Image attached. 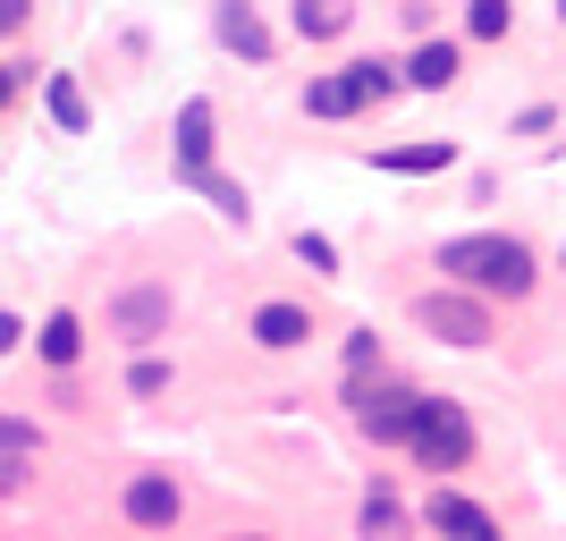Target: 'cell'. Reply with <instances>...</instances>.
Wrapping results in <instances>:
<instances>
[{
  "mask_svg": "<svg viewBox=\"0 0 566 541\" xmlns=\"http://www.w3.org/2000/svg\"><path fill=\"white\" fill-rule=\"evenodd\" d=\"M169 313H178V296H169L161 280H136V288H118L111 305H102V330H111L118 347H153L169 330Z\"/></svg>",
  "mask_w": 566,
  "mask_h": 541,
  "instance_id": "obj_5",
  "label": "cell"
},
{
  "mask_svg": "<svg viewBox=\"0 0 566 541\" xmlns=\"http://www.w3.org/2000/svg\"><path fill=\"white\" fill-rule=\"evenodd\" d=\"M245 339H254L262 355H296V347L313 339V313H305V305H287V296H271V305L245 313Z\"/></svg>",
  "mask_w": 566,
  "mask_h": 541,
  "instance_id": "obj_7",
  "label": "cell"
},
{
  "mask_svg": "<svg viewBox=\"0 0 566 541\" xmlns=\"http://www.w3.org/2000/svg\"><path fill=\"white\" fill-rule=\"evenodd\" d=\"M415 330L423 339H440V347H491L499 339V313H491V296H473V288H423L415 296Z\"/></svg>",
  "mask_w": 566,
  "mask_h": 541,
  "instance_id": "obj_3",
  "label": "cell"
},
{
  "mask_svg": "<svg viewBox=\"0 0 566 541\" xmlns=\"http://www.w3.org/2000/svg\"><path fill=\"white\" fill-rule=\"evenodd\" d=\"M373 169H389V178H440V169H457V144H380Z\"/></svg>",
  "mask_w": 566,
  "mask_h": 541,
  "instance_id": "obj_12",
  "label": "cell"
},
{
  "mask_svg": "<svg viewBox=\"0 0 566 541\" xmlns=\"http://www.w3.org/2000/svg\"><path fill=\"white\" fill-rule=\"evenodd\" d=\"M558 34H566V0H558Z\"/></svg>",
  "mask_w": 566,
  "mask_h": 541,
  "instance_id": "obj_30",
  "label": "cell"
},
{
  "mask_svg": "<svg viewBox=\"0 0 566 541\" xmlns=\"http://www.w3.org/2000/svg\"><path fill=\"white\" fill-rule=\"evenodd\" d=\"M296 262H305V271H322V280H338V246L322 229H296Z\"/></svg>",
  "mask_w": 566,
  "mask_h": 541,
  "instance_id": "obj_22",
  "label": "cell"
},
{
  "mask_svg": "<svg viewBox=\"0 0 566 541\" xmlns=\"http://www.w3.org/2000/svg\"><path fill=\"white\" fill-rule=\"evenodd\" d=\"M347 76H355V94H364V111H380L389 94H406V69H398V60H380V51H373V60H347Z\"/></svg>",
  "mask_w": 566,
  "mask_h": 541,
  "instance_id": "obj_17",
  "label": "cell"
},
{
  "mask_svg": "<svg viewBox=\"0 0 566 541\" xmlns=\"http://www.w3.org/2000/svg\"><path fill=\"white\" fill-rule=\"evenodd\" d=\"M169 389V364L153 347H136V364H127V398H161Z\"/></svg>",
  "mask_w": 566,
  "mask_h": 541,
  "instance_id": "obj_21",
  "label": "cell"
},
{
  "mask_svg": "<svg viewBox=\"0 0 566 541\" xmlns=\"http://www.w3.org/2000/svg\"><path fill=\"white\" fill-rule=\"evenodd\" d=\"M415 398H423V389H389V381H373V389H364V373H347L355 431H364L373 448H406V431H415Z\"/></svg>",
  "mask_w": 566,
  "mask_h": 541,
  "instance_id": "obj_4",
  "label": "cell"
},
{
  "mask_svg": "<svg viewBox=\"0 0 566 541\" xmlns=\"http://www.w3.org/2000/svg\"><path fill=\"white\" fill-rule=\"evenodd\" d=\"M364 111V94H355V76L338 69V76H313L305 85V118H355Z\"/></svg>",
  "mask_w": 566,
  "mask_h": 541,
  "instance_id": "obj_16",
  "label": "cell"
},
{
  "mask_svg": "<svg viewBox=\"0 0 566 541\" xmlns=\"http://www.w3.org/2000/svg\"><path fill=\"white\" fill-rule=\"evenodd\" d=\"M169 153H178V178H195V169H212V153H220V111L203 94L195 102H178V127H169Z\"/></svg>",
  "mask_w": 566,
  "mask_h": 541,
  "instance_id": "obj_6",
  "label": "cell"
},
{
  "mask_svg": "<svg viewBox=\"0 0 566 541\" xmlns=\"http://www.w3.org/2000/svg\"><path fill=\"white\" fill-rule=\"evenodd\" d=\"M25 347V322H18V313H0V355H18Z\"/></svg>",
  "mask_w": 566,
  "mask_h": 541,
  "instance_id": "obj_29",
  "label": "cell"
},
{
  "mask_svg": "<svg viewBox=\"0 0 566 541\" xmlns=\"http://www.w3.org/2000/svg\"><path fill=\"white\" fill-rule=\"evenodd\" d=\"M25 85H34V69H25V60H0V111H9Z\"/></svg>",
  "mask_w": 566,
  "mask_h": 541,
  "instance_id": "obj_27",
  "label": "cell"
},
{
  "mask_svg": "<svg viewBox=\"0 0 566 541\" xmlns=\"http://www.w3.org/2000/svg\"><path fill=\"white\" fill-rule=\"evenodd\" d=\"M406 457H415L423 474H465V466H473V415H465L457 398H415Z\"/></svg>",
  "mask_w": 566,
  "mask_h": 541,
  "instance_id": "obj_2",
  "label": "cell"
},
{
  "mask_svg": "<svg viewBox=\"0 0 566 541\" xmlns=\"http://www.w3.org/2000/svg\"><path fill=\"white\" fill-rule=\"evenodd\" d=\"M187 187H203V195H212V212H220V220H237V229L254 220V204H245V187H237V178H212V169H195Z\"/></svg>",
  "mask_w": 566,
  "mask_h": 541,
  "instance_id": "obj_19",
  "label": "cell"
},
{
  "mask_svg": "<svg viewBox=\"0 0 566 541\" xmlns=\"http://www.w3.org/2000/svg\"><path fill=\"white\" fill-rule=\"evenodd\" d=\"M25 474H34V457H18V448H0V499L25 491Z\"/></svg>",
  "mask_w": 566,
  "mask_h": 541,
  "instance_id": "obj_25",
  "label": "cell"
},
{
  "mask_svg": "<svg viewBox=\"0 0 566 541\" xmlns=\"http://www.w3.org/2000/svg\"><path fill=\"white\" fill-rule=\"evenodd\" d=\"M118 508H127V524H144V533H169V524L187 517V491H178L169 474H136Z\"/></svg>",
  "mask_w": 566,
  "mask_h": 541,
  "instance_id": "obj_8",
  "label": "cell"
},
{
  "mask_svg": "<svg viewBox=\"0 0 566 541\" xmlns=\"http://www.w3.org/2000/svg\"><path fill=\"white\" fill-rule=\"evenodd\" d=\"M34 355H43L51 373H69L76 355H85V322H76V313H51V322L34 330Z\"/></svg>",
  "mask_w": 566,
  "mask_h": 541,
  "instance_id": "obj_15",
  "label": "cell"
},
{
  "mask_svg": "<svg viewBox=\"0 0 566 541\" xmlns=\"http://www.w3.org/2000/svg\"><path fill=\"white\" fill-rule=\"evenodd\" d=\"M398 69H406V85H415V94H449L457 76H465V43L431 34V43H415V51H406Z\"/></svg>",
  "mask_w": 566,
  "mask_h": 541,
  "instance_id": "obj_9",
  "label": "cell"
},
{
  "mask_svg": "<svg viewBox=\"0 0 566 541\" xmlns=\"http://www.w3.org/2000/svg\"><path fill=\"white\" fill-rule=\"evenodd\" d=\"M549 127H558V111H549V102H533V111L507 118V136H549Z\"/></svg>",
  "mask_w": 566,
  "mask_h": 541,
  "instance_id": "obj_26",
  "label": "cell"
},
{
  "mask_svg": "<svg viewBox=\"0 0 566 541\" xmlns=\"http://www.w3.org/2000/svg\"><path fill=\"white\" fill-rule=\"evenodd\" d=\"M440 271H449L457 288H473V296H507V305H524L533 288H542V262H533V246L524 237H499V229H473V237H449L440 246Z\"/></svg>",
  "mask_w": 566,
  "mask_h": 541,
  "instance_id": "obj_1",
  "label": "cell"
},
{
  "mask_svg": "<svg viewBox=\"0 0 566 541\" xmlns=\"http://www.w3.org/2000/svg\"><path fill=\"white\" fill-rule=\"evenodd\" d=\"M34 25V0H0V34H25Z\"/></svg>",
  "mask_w": 566,
  "mask_h": 541,
  "instance_id": "obj_28",
  "label": "cell"
},
{
  "mask_svg": "<svg viewBox=\"0 0 566 541\" xmlns=\"http://www.w3.org/2000/svg\"><path fill=\"white\" fill-rule=\"evenodd\" d=\"M355 524H364V533H398V524H406L398 491H389V482H373V491H364V508H355Z\"/></svg>",
  "mask_w": 566,
  "mask_h": 541,
  "instance_id": "obj_20",
  "label": "cell"
},
{
  "mask_svg": "<svg viewBox=\"0 0 566 541\" xmlns=\"http://www.w3.org/2000/svg\"><path fill=\"white\" fill-rule=\"evenodd\" d=\"M415 524H431V533H473V541H491V533H499L491 508H482V499H465V491H449V482L423 499V517H415Z\"/></svg>",
  "mask_w": 566,
  "mask_h": 541,
  "instance_id": "obj_11",
  "label": "cell"
},
{
  "mask_svg": "<svg viewBox=\"0 0 566 541\" xmlns=\"http://www.w3.org/2000/svg\"><path fill=\"white\" fill-rule=\"evenodd\" d=\"M465 34L473 43H507L516 34V0H465Z\"/></svg>",
  "mask_w": 566,
  "mask_h": 541,
  "instance_id": "obj_18",
  "label": "cell"
},
{
  "mask_svg": "<svg viewBox=\"0 0 566 541\" xmlns=\"http://www.w3.org/2000/svg\"><path fill=\"white\" fill-rule=\"evenodd\" d=\"M0 448H18V457H34V448H43V431L25 424V415H0Z\"/></svg>",
  "mask_w": 566,
  "mask_h": 541,
  "instance_id": "obj_24",
  "label": "cell"
},
{
  "mask_svg": "<svg viewBox=\"0 0 566 541\" xmlns=\"http://www.w3.org/2000/svg\"><path fill=\"white\" fill-rule=\"evenodd\" d=\"M558 280H566V254H558Z\"/></svg>",
  "mask_w": 566,
  "mask_h": 541,
  "instance_id": "obj_31",
  "label": "cell"
},
{
  "mask_svg": "<svg viewBox=\"0 0 566 541\" xmlns=\"http://www.w3.org/2000/svg\"><path fill=\"white\" fill-rule=\"evenodd\" d=\"M43 111H51V127H60V136H85V127H94V102H85V85H76L69 69L43 76Z\"/></svg>",
  "mask_w": 566,
  "mask_h": 541,
  "instance_id": "obj_14",
  "label": "cell"
},
{
  "mask_svg": "<svg viewBox=\"0 0 566 541\" xmlns=\"http://www.w3.org/2000/svg\"><path fill=\"white\" fill-rule=\"evenodd\" d=\"M287 25H296V43H338L355 25V0H287Z\"/></svg>",
  "mask_w": 566,
  "mask_h": 541,
  "instance_id": "obj_13",
  "label": "cell"
},
{
  "mask_svg": "<svg viewBox=\"0 0 566 541\" xmlns=\"http://www.w3.org/2000/svg\"><path fill=\"white\" fill-rule=\"evenodd\" d=\"M212 34L245 60V69H262V60H271V25H262L254 0H220V9H212Z\"/></svg>",
  "mask_w": 566,
  "mask_h": 541,
  "instance_id": "obj_10",
  "label": "cell"
},
{
  "mask_svg": "<svg viewBox=\"0 0 566 541\" xmlns=\"http://www.w3.org/2000/svg\"><path fill=\"white\" fill-rule=\"evenodd\" d=\"M347 373H380V330H347Z\"/></svg>",
  "mask_w": 566,
  "mask_h": 541,
  "instance_id": "obj_23",
  "label": "cell"
}]
</instances>
